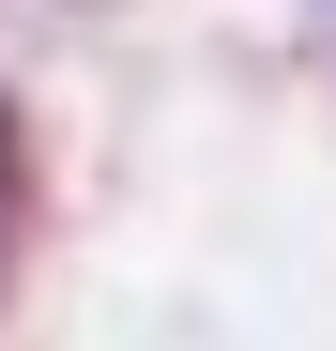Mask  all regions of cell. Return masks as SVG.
<instances>
[{
	"instance_id": "6da1fadb",
	"label": "cell",
	"mask_w": 336,
	"mask_h": 351,
	"mask_svg": "<svg viewBox=\"0 0 336 351\" xmlns=\"http://www.w3.org/2000/svg\"><path fill=\"white\" fill-rule=\"evenodd\" d=\"M0 168H16V123H0Z\"/></svg>"
}]
</instances>
